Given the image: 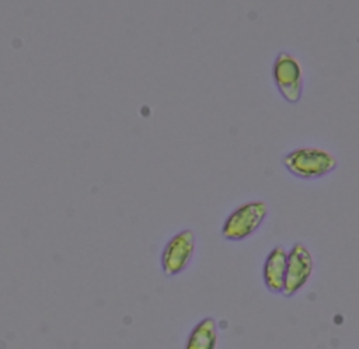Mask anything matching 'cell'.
<instances>
[{"label": "cell", "mask_w": 359, "mask_h": 349, "mask_svg": "<svg viewBox=\"0 0 359 349\" xmlns=\"http://www.w3.org/2000/svg\"><path fill=\"white\" fill-rule=\"evenodd\" d=\"M282 164L293 177L314 179L332 172L338 167V160L325 149L304 146L286 153Z\"/></svg>", "instance_id": "1"}, {"label": "cell", "mask_w": 359, "mask_h": 349, "mask_svg": "<svg viewBox=\"0 0 359 349\" xmlns=\"http://www.w3.org/2000/svg\"><path fill=\"white\" fill-rule=\"evenodd\" d=\"M268 214L264 200H251L236 207L224 220L222 235L229 241H243L257 231Z\"/></svg>", "instance_id": "2"}, {"label": "cell", "mask_w": 359, "mask_h": 349, "mask_svg": "<svg viewBox=\"0 0 359 349\" xmlns=\"http://www.w3.org/2000/svg\"><path fill=\"white\" fill-rule=\"evenodd\" d=\"M272 78L280 95L290 104L300 101L303 94V70L296 56L280 52L272 64Z\"/></svg>", "instance_id": "3"}, {"label": "cell", "mask_w": 359, "mask_h": 349, "mask_svg": "<svg viewBox=\"0 0 359 349\" xmlns=\"http://www.w3.org/2000/svg\"><path fill=\"white\" fill-rule=\"evenodd\" d=\"M195 233L189 228L174 234L164 245L160 255L161 271L165 276L172 278L180 275L189 265L195 252Z\"/></svg>", "instance_id": "4"}, {"label": "cell", "mask_w": 359, "mask_h": 349, "mask_svg": "<svg viewBox=\"0 0 359 349\" xmlns=\"http://www.w3.org/2000/svg\"><path fill=\"white\" fill-rule=\"evenodd\" d=\"M314 269V259L309 248L302 242H294L286 252V271L282 293L292 297L299 293L309 282Z\"/></svg>", "instance_id": "5"}, {"label": "cell", "mask_w": 359, "mask_h": 349, "mask_svg": "<svg viewBox=\"0 0 359 349\" xmlns=\"http://www.w3.org/2000/svg\"><path fill=\"white\" fill-rule=\"evenodd\" d=\"M286 249L282 245L273 247L265 258L262 279L271 293H282L286 271Z\"/></svg>", "instance_id": "6"}, {"label": "cell", "mask_w": 359, "mask_h": 349, "mask_svg": "<svg viewBox=\"0 0 359 349\" xmlns=\"http://www.w3.org/2000/svg\"><path fill=\"white\" fill-rule=\"evenodd\" d=\"M219 341L217 322L213 317H205L191 329L184 349H216Z\"/></svg>", "instance_id": "7"}]
</instances>
